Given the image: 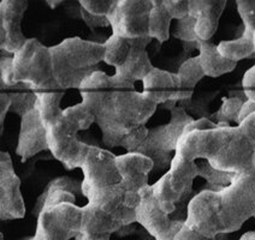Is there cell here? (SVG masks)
<instances>
[{
    "label": "cell",
    "mask_w": 255,
    "mask_h": 240,
    "mask_svg": "<svg viewBox=\"0 0 255 240\" xmlns=\"http://www.w3.org/2000/svg\"><path fill=\"white\" fill-rule=\"evenodd\" d=\"M78 90L82 103L94 115L107 148L122 147L135 153L148 135L144 125L158 106L131 83L98 70L83 80Z\"/></svg>",
    "instance_id": "6da1fadb"
},
{
    "label": "cell",
    "mask_w": 255,
    "mask_h": 240,
    "mask_svg": "<svg viewBox=\"0 0 255 240\" xmlns=\"http://www.w3.org/2000/svg\"><path fill=\"white\" fill-rule=\"evenodd\" d=\"M255 215V170L235 175L220 191L204 190L188 205L185 225L206 238L233 233Z\"/></svg>",
    "instance_id": "7a4b0ae2"
},
{
    "label": "cell",
    "mask_w": 255,
    "mask_h": 240,
    "mask_svg": "<svg viewBox=\"0 0 255 240\" xmlns=\"http://www.w3.org/2000/svg\"><path fill=\"white\" fill-rule=\"evenodd\" d=\"M53 62L54 80L60 90L80 89L83 80L92 75L94 68L104 62V43L69 37L50 47Z\"/></svg>",
    "instance_id": "3957f363"
},
{
    "label": "cell",
    "mask_w": 255,
    "mask_h": 240,
    "mask_svg": "<svg viewBox=\"0 0 255 240\" xmlns=\"http://www.w3.org/2000/svg\"><path fill=\"white\" fill-rule=\"evenodd\" d=\"M93 123H95L94 115L81 102L64 109L60 119L47 129L48 149L66 169L82 167L91 146L78 140L77 134Z\"/></svg>",
    "instance_id": "277c9868"
},
{
    "label": "cell",
    "mask_w": 255,
    "mask_h": 240,
    "mask_svg": "<svg viewBox=\"0 0 255 240\" xmlns=\"http://www.w3.org/2000/svg\"><path fill=\"white\" fill-rule=\"evenodd\" d=\"M88 203L82 208L81 233L89 236H111L122 227L136 222V213L124 205L121 185L86 193Z\"/></svg>",
    "instance_id": "5b68a950"
},
{
    "label": "cell",
    "mask_w": 255,
    "mask_h": 240,
    "mask_svg": "<svg viewBox=\"0 0 255 240\" xmlns=\"http://www.w3.org/2000/svg\"><path fill=\"white\" fill-rule=\"evenodd\" d=\"M12 80L13 84L24 83L35 91L59 89L54 80L50 47L36 39H28L13 54Z\"/></svg>",
    "instance_id": "8992f818"
},
{
    "label": "cell",
    "mask_w": 255,
    "mask_h": 240,
    "mask_svg": "<svg viewBox=\"0 0 255 240\" xmlns=\"http://www.w3.org/2000/svg\"><path fill=\"white\" fill-rule=\"evenodd\" d=\"M170 113L169 123L150 129L146 140L135 152L150 159L154 162V168H170L172 153L177 149L185 127L194 120L182 107L175 106L170 109Z\"/></svg>",
    "instance_id": "52a82bcc"
},
{
    "label": "cell",
    "mask_w": 255,
    "mask_h": 240,
    "mask_svg": "<svg viewBox=\"0 0 255 240\" xmlns=\"http://www.w3.org/2000/svg\"><path fill=\"white\" fill-rule=\"evenodd\" d=\"M198 175V164L175 153L169 170L152 185L156 202L165 214L170 215L175 212L176 204L190 193Z\"/></svg>",
    "instance_id": "ba28073f"
},
{
    "label": "cell",
    "mask_w": 255,
    "mask_h": 240,
    "mask_svg": "<svg viewBox=\"0 0 255 240\" xmlns=\"http://www.w3.org/2000/svg\"><path fill=\"white\" fill-rule=\"evenodd\" d=\"M82 208L75 203H60L43 208L37 215L34 240H70L81 234Z\"/></svg>",
    "instance_id": "9c48e42d"
},
{
    "label": "cell",
    "mask_w": 255,
    "mask_h": 240,
    "mask_svg": "<svg viewBox=\"0 0 255 240\" xmlns=\"http://www.w3.org/2000/svg\"><path fill=\"white\" fill-rule=\"evenodd\" d=\"M153 0H117L107 19L112 34L128 40L149 37L148 23Z\"/></svg>",
    "instance_id": "30bf717a"
},
{
    "label": "cell",
    "mask_w": 255,
    "mask_h": 240,
    "mask_svg": "<svg viewBox=\"0 0 255 240\" xmlns=\"http://www.w3.org/2000/svg\"><path fill=\"white\" fill-rule=\"evenodd\" d=\"M81 169L83 172V181L81 183V192L83 195L91 191L115 186L122 181L117 167V156L98 147H89Z\"/></svg>",
    "instance_id": "8fae6325"
},
{
    "label": "cell",
    "mask_w": 255,
    "mask_h": 240,
    "mask_svg": "<svg viewBox=\"0 0 255 240\" xmlns=\"http://www.w3.org/2000/svg\"><path fill=\"white\" fill-rule=\"evenodd\" d=\"M235 126H218L210 130H189L185 127L175 153L195 162L196 159L211 161L225 146Z\"/></svg>",
    "instance_id": "7c38bea8"
},
{
    "label": "cell",
    "mask_w": 255,
    "mask_h": 240,
    "mask_svg": "<svg viewBox=\"0 0 255 240\" xmlns=\"http://www.w3.org/2000/svg\"><path fill=\"white\" fill-rule=\"evenodd\" d=\"M117 167L122 177L121 187L124 191V205L136 209L140 203V192L148 186V174L154 162L138 153H127L117 156Z\"/></svg>",
    "instance_id": "4fadbf2b"
},
{
    "label": "cell",
    "mask_w": 255,
    "mask_h": 240,
    "mask_svg": "<svg viewBox=\"0 0 255 240\" xmlns=\"http://www.w3.org/2000/svg\"><path fill=\"white\" fill-rule=\"evenodd\" d=\"M141 201L135 209L136 222L141 225L155 240H172L184 225L181 220H170L159 207L152 185L140 192Z\"/></svg>",
    "instance_id": "5bb4252c"
},
{
    "label": "cell",
    "mask_w": 255,
    "mask_h": 240,
    "mask_svg": "<svg viewBox=\"0 0 255 240\" xmlns=\"http://www.w3.org/2000/svg\"><path fill=\"white\" fill-rule=\"evenodd\" d=\"M254 150L251 142L239 126H235L233 134L225 146L211 161H207L216 169L242 174L253 172Z\"/></svg>",
    "instance_id": "9a60e30c"
},
{
    "label": "cell",
    "mask_w": 255,
    "mask_h": 240,
    "mask_svg": "<svg viewBox=\"0 0 255 240\" xmlns=\"http://www.w3.org/2000/svg\"><path fill=\"white\" fill-rule=\"evenodd\" d=\"M25 215V204L21 193V180L13 169L11 156L0 153V219L16 220Z\"/></svg>",
    "instance_id": "2e32d148"
},
{
    "label": "cell",
    "mask_w": 255,
    "mask_h": 240,
    "mask_svg": "<svg viewBox=\"0 0 255 240\" xmlns=\"http://www.w3.org/2000/svg\"><path fill=\"white\" fill-rule=\"evenodd\" d=\"M28 1L24 0H2L0 2V48L1 52L13 56L27 42L22 33V19Z\"/></svg>",
    "instance_id": "e0dca14e"
},
{
    "label": "cell",
    "mask_w": 255,
    "mask_h": 240,
    "mask_svg": "<svg viewBox=\"0 0 255 240\" xmlns=\"http://www.w3.org/2000/svg\"><path fill=\"white\" fill-rule=\"evenodd\" d=\"M43 150H50L47 129L35 107L33 111L28 112L21 118V130L16 153L21 156L22 162H25L28 159L33 158Z\"/></svg>",
    "instance_id": "ac0fdd59"
},
{
    "label": "cell",
    "mask_w": 255,
    "mask_h": 240,
    "mask_svg": "<svg viewBox=\"0 0 255 240\" xmlns=\"http://www.w3.org/2000/svg\"><path fill=\"white\" fill-rule=\"evenodd\" d=\"M146 99L154 105H164L166 108H173L179 101L178 77L176 74L154 68L142 80Z\"/></svg>",
    "instance_id": "d6986e66"
},
{
    "label": "cell",
    "mask_w": 255,
    "mask_h": 240,
    "mask_svg": "<svg viewBox=\"0 0 255 240\" xmlns=\"http://www.w3.org/2000/svg\"><path fill=\"white\" fill-rule=\"evenodd\" d=\"M225 6V0H189V16L195 18L196 35L201 41H210L216 34Z\"/></svg>",
    "instance_id": "ffe728a7"
},
{
    "label": "cell",
    "mask_w": 255,
    "mask_h": 240,
    "mask_svg": "<svg viewBox=\"0 0 255 240\" xmlns=\"http://www.w3.org/2000/svg\"><path fill=\"white\" fill-rule=\"evenodd\" d=\"M150 41H152L150 37L131 40L132 45L129 56L121 68L116 69L114 77L123 82L131 83V84H134L137 80H143L144 77L154 69L146 51V47Z\"/></svg>",
    "instance_id": "44dd1931"
},
{
    "label": "cell",
    "mask_w": 255,
    "mask_h": 240,
    "mask_svg": "<svg viewBox=\"0 0 255 240\" xmlns=\"http://www.w3.org/2000/svg\"><path fill=\"white\" fill-rule=\"evenodd\" d=\"M199 48V60L201 68L204 70L205 76L208 77H220L233 72L236 69L237 63L231 62L219 53L218 46L210 41H200Z\"/></svg>",
    "instance_id": "7402d4cb"
},
{
    "label": "cell",
    "mask_w": 255,
    "mask_h": 240,
    "mask_svg": "<svg viewBox=\"0 0 255 240\" xmlns=\"http://www.w3.org/2000/svg\"><path fill=\"white\" fill-rule=\"evenodd\" d=\"M65 91L60 89L36 91V109L45 124L46 129L53 125L60 119L64 109L60 108V102Z\"/></svg>",
    "instance_id": "603a6c76"
},
{
    "label": "cell",
    "mask_w": 255,
    "mask_h": 240,
    "mask_svg": "<svg viewBox=\"0 0 255 240\" xmlns=\"http://www.w3.org/2000/svg\"><path fill=\"white\" fill-rule=\"evenodd\" d=\"M178 77V91L179 101L189 100L193 96L195 86L202 78L205 77L204 70L200 64L199 57H193L187 59L179 66L178 71L176 72Z\"/></svg>",
    "instance_id": "cb8c5ba5"
},
{
    "label": "cell",
    "mask_w": 255,
    "mask_h": 240,
    "mask_svg": "<svg viewBox=\"0 0 255 240\" xmlns=\"http://www.w3.org/2000/svg\"><path fill=\"white\" fill-rule=\"evenodd\" d=\"M255 34L243 30L239 39L218 43V51L223 57L234 63L254 57L255 54Z\"/></svg>",
    "instance_id": "d4e9b609"
},
{
    "label": "cell",
    "mask_w": 255,
    "mask_h": 240,
    "mask_svg": "<svg viewBox=\"0 0 255 240\" xmlns=\"http://www.w3.org/2000/svg\"><path fill=\"white\" fill-rule=\"evenodd\" d=\"M1 90L10 96V111L21 118L36 107V91L24 83H16L11 86L1 85Z\"/></svg>",
    "instance_id": "484cf974"
},
{
    "label": "cell",
    "mask_w": 255,
    "mask_h": 240,
    "mask_svg": "<svg viewBox=\"0 0 255 240\" xmlns=\"http://www.w3.org/2000/svg\"><path fill=\"white\" fill-rule=\"evenodd\" d=\"M171 21L172 18L165 8L164 0H153L148 23V34L150 39L158 40L160 43L166 42L170 37Z\"/></svg>",
    "instance_id": "4316f807"
},
{
    "label": "cell",
    "mask_w": 255,
    "mask_h": 240,
    "mask_svg": "<svg viewBox=\"0 0 255 240\" xmlns=\"http://www.w3.org/2000/svg\"><path fill=\"white\" fill-rule=\"evenodd\" d=\"M131 45V40L123 39V37L112 34L104 43V46H105L104 63L114 66L115 69L121 68L126 63L128 56H129Z\"/></svg>",
    "instance_id": "83f0119b"
},
{
    "label": "cell",
    "mask_w": 255,
    "mask_h": 240,
    "mask_svg": "<svg viewBox=\"0 0 255 240\" xmlns=\"http://www.w3.org/2000/svg\"><path fill=\"white\" fill-rule=\"evenodd\" d=\"M246 100L239 96L224 97L218 112L213 114V119L218 121L219 126H231L230 123H237L240 125V113Z\"/></svg>",
    "instance_id": "f1b7e54d"
},
{
    "label": "cell",
    "mask_w": 255,
    "mask_h": 240,
    "mask_svg": "<svg viewBox=\"0 0 255 240\" xmlns=\"http://www.w3.org/2000/svg\"><path fill=\"white\" fill-rule=\"evenodd\" d=\"M234 173L224 172V170L216 169L210 163L206 162L199 166V177L204 178L210 185V189L212 191H220L233 183L235 178Z\"/></svg>",
    "instance_id": "f546056e"
},
{
    "label": "cell",
    "mask_w": 255,
    "mask_h": 240,
    "mask_svg": "<svg viewBox=\"0 0 255 240\" xmlns=\"http://www.w3.org/2000/svg\"><path fill=\"white\" fill-rule=\"evenodd\" d=\"M173 35L184 43H194L195 46H198L199 42L201 41L196 35L195 18L190 17L189 14L185 18L178 21L175 31H173Z\"/></svg>",
    "instance_id": "4dcf8cb0"
},
{
    "label": "cell",
    "mask_w": 255,
    "mask_h": 240,
    "mask_svg": "<svg viewBox=\"0 0 255 240\" xmlns=\"http://www.w3.org/2000/svg\"><path fill=\"white\" fill-rule=\"evenodd\" d=\"M237 10L241 16L245 30L255 34V0H239Z\"/></svg>",
    "instance_id": "1f68e13d"
},
{
    "label": "cell",
    "mask_w": 255,
    "mask_h": 240,
    "mask_svg": "<svg viewBox=\"0 0 255 240\" xmlns=\"http://www.w3.org/2000/svg\"><path fill=\"white\" fill-rule=\"evenodd\" d=\"M117 0H81V8L95 16L107 17Z\"/></svg>",
    "instance_id": "d6a6232c"
},
{
    "label": "cell",
    "mask_w": 255,
    "mask_h": 240,
    "mask_svg": "<svg viewBox=\"0 0 255 240\" xmlns=\"http://www.w3.org/2000/svg\"><path fill=\"white\" fill-rule=\"evenodd\" d=\"M164 5L172 19L181 21L189 14V1L188 0H164Z\"/></svg>",
    "instance_id": "836d02e7"
},
{
    "label": "cell",
    "mask_w": 255,
    "mask_h": 240,
    "mask_svg": "<svg viewBox=\"0 0 255 240\" xmlns=\"http://www.w3.org/2000/svg\"><path fill=\"white\" fill-rule=\"evenodd\" d=\"M239 127L242 130V132L246 135V137L248 138L249 142H251L252 147H253V150H254L253 166L255 170V113L251 114L249 117L246 118L245 120L241 121Z\"/></svg>",
    "instance_id": "e575fe53"
},
{
    "label": "cell",
    "mask_w": 255,
    "mask_h": 240,
    "mask_svg": "<svg viewBox=\"0 0 255 240\" xmlns=\"http://www.w3.org/2000/svg\"><path fill=\"white\" fill-rule=\"evenodd\" d=\"M81 16H82V19L86 22V24L91 29H95L99 27H109L110 25L107 17L95 16V14L87 12L83 8H81Z\"/></svg>",
    "instance_id": "d590c367"
},
{
    "label": "cell",
    "mask_w": 255,
    "mask_h": 240,
    "mask_svg": "<svg viewBox=\"0 0 255 240\" xmlns=\"http://www.w3.org/2000/svg\"><path fill=\"white\" fill-rule=\"evenodd\" d=\"M172 240H216V238H206V237L201 236V234H199L198 232H195V231H193L191 228L188 227L184 221V225L182 226L181 230L178 231V233L176 234L175 238Z\"/></svg>",
    "instance_id": "8d00e7d4"
},
{
    "label": "cell",
    "mask_w": 255,
    "mask_h": 240,
    "mask_svg": "<svg viewBox=\"0 0 255 240\" xmlns=\"http://www.w3.org/2000/svg\"><path fill=\"white\" fill-rule=\"evenodd\" d=\"M10 108H11L10 96L7 95V92L1 90V92H0V124H1L0 132H1V134L2 131H4L5 115H6L7 112H10Z\"/></svg>",
    "instance_id": "74e56055"
},
{
    "label": "cell",
    "mask_w": 255,
    "mask_h": 240,
    "mask_svg": "<svg viewBox=\"0 0 255 240\" xmlns=\"http://www.w3.org/2000/svg\"><path fill=\"white\" fill-rule=\"evenodd\" d=\"M253 113H255V100H246L240 113V123Z\"/></svg>",
    "instance_id": "f35d334b"
},
{
    "label": "cell",
    "mask_w": 255,
    "mask_h": 240,
    "mask_svg": "<svg viewBox=\"0 0 255 240\" xmlns=\"http://www.w3.org/2000/svg\"><path fill=\"white\" fill-rule=\"evenodd\" d=\"M111 236H89V234L81 233L75 238V240H111Z\"/></svg>",
    "instance_id": "ab89813d"
},
{
    "label": "cell",
    "mask_w": 255,
    "mask_h": 240,
    "mask_svg": "<svg viewBox=\"0 0 255 240\" xmlns=\"http://www.w3.org/2000/svg\"><path fill=\"white\" fill-rule=\"evenodd\" d=\"M240 240H255V232H247L240 238Z\"/></svg>",
    "instance_id": "60d3db41"
},
{
    "label": "cell",
    "mask_w": 255,
    "mask_h": 240,
    "mask_svg": "<svg viewBox=\"0 0 255 240\" xmlns=\"http://www.w3.org/2000/svg\"><path fill=\"white\" fill-rule=\"evenodd\" d=\"M46 2H47V4L50 5L51 8H56L57 6H59L60 4H63L62 0H59V1H52V0H47V1H46Z\"/></svg>",
    "instance_id": "b9f144b4"
},
{
    "label": "cell",
    "mask_w": 255,
    "mask_h": 240,
    "mask_svg": "<svg viewBox=\"0 0 255 240\" xmlns=\"http://www.w3.org/2000/svg\"><path fill=\"white\" fill-rule=\"evenodd\" d=\"M29 240H34V239H33V238H31V239H29Z\"/></svg>",
    "instance_id": "7bdbcfd3"
},
{
    "label": "cell",
    "mask_w": 255,
    "mask_h": 240,
    "mask_svg": "<svg viewBox=\"0 0 255 240\" xmlns=\"http://www.w3.org/2000/svg\"><path fill=\"white\" fill-rule=\"evenodd\" d=\"M254 218H255V215H254Z\"/></svg>",
    "instance_id": "ee69618b"
}]
</instances>
